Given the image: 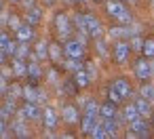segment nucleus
Masks as SVG:
<instances>
[{
    "label": "nucleus",
    "mask_w": 154,
    "mask_h": 139,
    "mask_svg": "<svg viewBox=\"0 0 154 139\" xmlns=\"http://www.w3.org/2000/svg\"><path fill=\"white\" fill-rule=\"evenodd\" d=\"M63 51H66V57H74V59H82L85 57V53H87V47H85V42L82 40H66V47H63Z\"/></svg>",
    "instance_id": "3"
},
{
    "label": "nucleus",
    "mask_w": 154,
    "mask_h": 139,
    "mask_svg": "<svg viewBox=\"0 0 154 139\" xmlns=\"http://www.w3.org/2000/svg\"><path fill=\"white\" fill-rule=\"evenodd\" d=\"M11 2H21V0H11Z\"/></svg>",
    "instance_id": "46"
},
{
    "label": "nucleus",
    "mask_w": 154,
    "mask_h": 139,
    "mask_svg": "<svg viewBox=\"0 0 154 139\" xmlns=\"http://www.w3.org/2000/svg\"><path fill=\"white\" fill-rule=\"evenodd\" d=\"M9 97H13V99H19V97H23V89L19 86V84H9Z\"/></svg>",
    "instance_id": "32"
},
{
    "label": "nucleus",
    "mask_w": 154,
    "mask_h": 139,
    "mask_svg": "<svg viewBox=\"0 0 154 139\" xmlns=\"http://www.w3.org/2000/svg\"><path fill=\"white\" fill-rule=\"evenodd\" d=\"M7 23H9V28H11V30H17V28L21 26L17 15H9V17H7Z\"/></svg>",
    "instance_id": "36"
},
{
    "label": "nucleus",
    "mask_w": 154,
    "mask_h": 139,
    "mask_svg": "<svg viewBox=\"0 0 154 139\" xmlns=\"http://www.w3.org/2000/svg\"><path fill=\"white\" fill-rule=\"evenodd\" d=\"M135 105H137V110H139L141 118H150V116H152V101H148L146 97L135 99Z\"/></svg>",
    "instance_id": "15"
},
{
    "label": "nucleus",
    "mask_w": 154,
    "mask_h": 139,
    "mask_svg": "<svg viewBox=\"0 0 154 139\" xmlns=\"http://www.w3.org/2000/svg\"><path fill=\"white\" fill-rule=\"evenodd\" d=\"M108 99H110L112 103H116V105H118V103L122 101V95H120V93H118V91L110 84V86H108Z\"/></svg>",
    "instance_id": "31"
},
{
    "label": "nucleus",
    "mask_w": 154,
    "mask_h": 139,
    "mask_svg": "<svg viewBox=\"0 0 154 139\" xmlns=\"http://www.w3.org/2000/svg\"><path fill=\"white\" fill-rule=\"evenodd\" d=\"M97 122H99V118H97L95 114H85V116L80 118V128H82V133L91 135V131L97 126Z\"/></svg>",
    "instance_id": "12"
},
{
    "label": "nucleus",
    "mask_w": 154,
    "mask_h": 139,
    "mask_svg": "<svg viewBox=\"0 0 154 139\" xmlns=\"http://www.w3.org/2000/svg\"><path fill=\"white\" fill-rule=\"evenodd\" d=\"M11 72H13L15 76H28V63H26V59L13 57V63H11Z\"/></svg>",
    "instance_id": "13"
},
{
    "label": "nucleus",
    "mask_w": 154,
    "mask_h": 139,
    "mask_svg": "<svg viewBox=\"0 0 154 139\" xmlns=\"http://www.w3.org/2000/svg\"><path fill=\"white\" fill-rule=\"evenodd\" d=\"M13 40L9 38V34H5V32H0V49H7L9 44H11Z\"/></svg>",
    "instance_id": "37"
},
{
    "label": "nucleus",
    "mask_w": 154,
    "mask_h": 139,
    "mask_svg": "<svg viewBox=\"0 0 154 139\" xmlns=\"http://www.w3.org/2000/svg\"><path fill=\"white\" fill-rule=\"evenodd\" d=\"M129 44H131V49H133V51H141V49H143V40H141L137 34H133V36H131V42H129Z\"/></svg>",
    "instance_id": "34"
},
{
    "label": "nucleus",
    "mask_w": 154,
    "mask_h": 139,
    "mask_svg": "<svg viewBox=\"0 0 154 139\" xmlns=\"http://www.w3.org/2000/svg\"><path fill=\"white\" fill-rule=\"evenodd\" d=\"M17 116H21L23 120H40L42 118V110L38 107L36 101H26L23 107L17 112Z\"/></svg>",
    "instance_id": "4"
},
{
    "label": "nucleus",
    "mask_w": 154,
    "mask_h": 139,
    "mask_svg": "<svg viewBox=\"0 0 154 139\" xmlns=\"http://www.w3.org/2000/svg\"><path fill=\"white\" fill-rule=\"evenodd\" d=\"M120 2H135V0H120Z\"/></svg>",
    "instance_id": "45"
},
{
    "label": "nucleus",
    "mask_w": 154,
    "mask_h": 139,
    "mask_svg": "<svg viewBox=\"0 0 154 139\" xmlns=\"http://www.w3.org/2000/svg\"><path fill=\"white\" fill-rule=\"evenodd\" d=\"M40 19H42V11H40L38 7H34V9H30V11H28L26 21H28L30 26H38V23H40Z\"/></svg>",
    "instance_id": "24"
},
{
    "label": "nucleus",
    "mask_w": 154,
    "mask_h": 139,
    "mask_svg": "<svg viewBox=\"0 0 154 139\" xmlns=\"http://www.w3.org/2000/svg\"><path fill=\"white\" fill-rule=\"evenodd\" d=\"M99 118H116V103H112L110 99L106 103L99 105Z\"/></svg>",
    "instance_id": "17"
},
{
    "label": "nucleus",
    "mask_w": 154,
    "mask_h": 139,
    "mask_svg": "<svg viewBox=\"0 0 154 139\" xmlns=\"http://www.w3.org/2000/svg\"><path fill=\"white\" fill-rule=\"evenodd\" d=\"M82 110H85V114H95V116H99V103L95 101V99H82Z\"/></svg>",
    "instance_id": "23"
},
{
    "label": "nucleus",
    "mask_w": 154,
    "mask_h": 139,
    "mask_svg": "<svg viewBox=\"0 0 154 139\" xmlns=\"http://www.w3.org/2000/svg\"><path fill=\"white\" fill-rule=\"evenodd\" d=\"M32 53H30V47H28V42H19L17 40V47H15V55L13 57H19V59H28Z\"/></svg>",
    "instance_id": "26"
},
{
    "label": "nucleus",
    "mask_w": 154,
    "mask_h": 139,
    "mask_svg": "<svg viewBox=\"0 0 154 139\" xmlns=\"http://www.w3.org/2000/svg\"><path fill=\"white\" fill-rule=\"evenodd\" d=\"M91 74L82 68V70H78V72H74V82L78 84V89H85V86H89L91 84Z\"/></svg>",
    "instance_id": "14"
},
{
    "label": "nucleus",
    "mask_w": 154,
    "mask_h": 139,
    "mask_svg": "<svg viewBox=\"0 0 154 139\" xmlns=\"http://www.w3.org/2000/svg\"><path fill=\"white\" fill-rule=\"evenodd\" d=\"M137 118H141V114H139L137 105H135V103H129V105H125V110H122V120H127V122H133V120H137Z\"/></svg>",
    "instance_id": "18"
},
{
    "label": "nucleus",
    "mask_w": 154,
    "mask_h": 139,
    "mask_svg": "<svg viewBox=\"0 0 154 139\" xmlns=\"http://www.w3.org/2000/svg\"><path fill=\"white\" fill-rule=\"evenodd\" d=\"M141 97H146L148 101L154 103V84H143L141 86Z\"/></svg>",
    "instance_id": "33"
},
{
    "label": "nucleus",
    "mask_w": 154,
    "mask_h": 139,
    "mask_svg": "<svg viewBox=\"0 0 154 139\" xmlns=\"http://www.w3.org/2000/svg\"><path fill=\"white\" fill-rule=\"evenodd\" d=\"M34 59H38V61H42V59H47L49 57V44L45 42V40H38L36 42V47H34V55H32Z\"/></svg>",
    "instance_id": "19"
},
{
    "label": "nucleus",
    "mask_w": 154,
    "mask_h": 139,
    "mask_svg": "<svg viewBox=\"0 0 154 139\" xmlns=\"http://www.w3.org/2000/svg\"><path fill=\"white\" fill-rule=\"evenodd\" d=\"M129 137H150V126L146 118H137L129 122Z\"/></svg>",
    "instance_id": "6"
},
{
    "label": "nucleus",
    "mask_w": 154,
    "mask_h": 139,
    "mask_svg": "<svg viewBox=\"0 0 154 139\" xmlns=\"http://www.w3.org/2000/svg\"><path fill=\"white\" fill-rule=\"evenodd\" d=\"M0 23H2V21H0Z\"/></svg>",
    "instance_id": "49"
},
{
    "label": "nucleus",
    "mask_w": 154,
    "mask_h": 139,
    "mask_svg": "<svg viewBox=\"0 0 154 139\" xmlns=\"http://www.w3.org/2000/svg\"><path fill=\"white\" fill-rule=\"evenodd\" d=\"M63 55H66V51H63L59 44H55V42H53V44H49V57H51L55 63H59V61L63 59Z\"/></svg>",
    "instance_id": "22"
},
{
    "label": "nucleus",
    "mask_w": 154,
    "mask_h": 139,
    "mask_svg": "<svg viewBox=\"0 0 154 139\" xmlns=\"http://www.w3.org/2000/svg\"><path fill=\"white\" fill-rule=\"evenodd\" d=\"M55 30L59 34L61 40H68L70 34H72V26H70V17L66 13H57L55 15Z\"/></svg>",
    "instance_id": "2"
},
{
    "label": "nucleus",
    "mask_w": 154,
    "mask_h": 139,
    "mask_svg": "<svg viewBox=\"0 0 154 139\" xmlns=\"http://www.w3.org/2000/svg\"><path fill=\"white\" fill-rule=\"evenodd\" d=\"M68 2H74V5H78V2H87V0H68Z\"/></svg>",
    "instance_id": "44"
},
{
    "label": "nucleus",
    "mask_w": 154,
    "mask_h": 139,
    "mask_svg": "<svg viewBox=\"0 0 154 139\" xmlns=\"http://www.w3.org/2000/svg\"><path fill=\"white\" fill-rule=\"evenodd\" d=\"M61 120L68 122V124H76V122L80 120L78 107H74V105H63V107H61Z\"/></svg>",
    "instance_id": "10"
},
{
    "label": "nucleus",
    "mask_w": 154,
    "mask_h": 139,
    "mask_svg": "<svg viewBox=\"0 0 154 139\" xmlns=\"http://www.w3.org/2000/svg\"><path fill=\"white\" fill-rule=\"evenodd\" d=\"M112 86H114V89H116V91L122 95V99H127V97L131 95V84H129L125 78H118V80H114V82H112Z\"/></svg>",
    "instance_id": "21"
},
{
    "label": "nucleus",
    "mask_w": 154,
    "mask_h": 139,
    "mask_svg": "<svg viewBox=\"0 0 154 139\" xmlns=\"http://www.w3.org/2000/svg\"><path fill=\"white\" fill-rule=\"evenodd\" d=\"M143 57L148 59H154V38H146L143 40V49H141Z\"/></svg>",
    "instance_id": "29"
},
{
    "label": "nucleus",
    "mask_w": 154,
    "mask_h": 139,
    "mask_svg": "<svg viewBox=\"0 0 154 139\" xmlns=\"http://www.w3.org/2000/svg\"><path fill=\"white\" fill-rule=\"evenodd\" d=\"M93 2H101V0H93Z\"/></svg>",
    "instance_id": "47"
},
{
    "label": "nucleus",
    "mask_w": 154,
    "mask_h": 139,
    "mask_svg": "<svg viewBox=\"0 0 154 139\" xmlns=\"http://www.w3.org/2000/svg\"><path fill=\"white\" fill-rule=\"evenodd\" d=\"M108 34H110L112 40H118V38H125V36H133L131 30H129V28H122V26H118V28H110Z\"/></svg>",
    "instance_id": "25"
},
{
    "label": "nucleus",
    "mask_w": 154,
    "mask_h": 139,
    "mask_svg": "<svg viewBox=\"0 0 154 139\" xmlns=\"http://www.w3.org/2000/svg\"><path fill=\"white\" fill-rule=\"evenodd\" d=\"M7 91H9V82H7L5 74H0V97H2V95H5Z\"/></svg>",
    "instance_id": "38"
},
{
    "label": "nucleus",
    "mask_w": 154,
    "mask_h": 139,
    "mask_svg": "<svg viewBox=\"0 0 154 139\" xmlns=\"http://www.w3.org/2000/svg\"><path fill=\"white\" fill-rule=\"evenodd\" d=\"M15 36H17L19 42H32V40H34V26L21 23V26L15 30Z\"/></svg>",
    "instance_id": "9"
},
{
    "label": "nucleus",
    "mask_w": 154,
    "mask_h": 139,
    "mask_svg": "<svg viewBox=\"0 0 154 139\" xmlns=\"http://www.w3.org/2000/svg\"><path fill=\"white\" fill-rule=\"evenodd\" d=\"M106 11L118 23H131V13L125 7V2H120V0H108V2H106Z\"/></svg>",
    "instance_id": "1"
},
{
    "label": "nucleus",
    "mask_w": 154,
    "mask_h": 139,
    "mask_svg": "<svg viewBox=\"0 0 154 139\" xmlns=\"http://www.w3.org/2000/svg\"><path fill=\"white\" fill-rule=\"evenodd\" d=\"M63 68H66L68 72H72V74H74V72H78V70H82L85 65L80 63V59H74V57H68V59L63 61Z\"/></svg>",
    "instance_id": "27"
},
{
    "label": "nucleus",
    "mask_w": 154,
    "mask_h": 139,
    "mask_svg": "<svg viewBox=\"0 0 154 139\" xmlns=\"http://www.w3.org/2000/svg\"><path fill=\"white\" fill-rule=\"evenodd\" d=\"M85 28H87V34L91 36V38H101V23H99V19L95 17V15H91V13H87L85 15Z\"/></svg>",
    "instance_id": "7"
},
{
    "label": "nucleus",
    "mask_w": 154,
    "mask_h": 139,
    "mask_svg": "<svg viewBox=\"0 0 154 139\" xmlns=\"http://www.w3.org/2000/svg\"><path fill=\"white\" fill-rule=\"evenodd\" d=\"M28 76H30V78H32L34 82H36V80H38L40 76H42V68H40L38 59H34V57H32V61L28 63Z\"/></svg>",
    "instance_id": "20"
},
{
    "label": "nucleus",
    "mask_w": 154,
    "mask_h": 139,
    "mask_svg": "<svg viewBox=\"0 0 154 139\" xmlns=\"http://www.w3.org/2000/svg\"><path fill=\"white\" fill-rule=\"evenodd\" d=\"M45 101H47V93L38 89V103H45Z\"/></svg>",
    "instance_id": "41"
},
{
    "label": "nucleus",
    "mask_w": 154,
    "mask_h": 139,
    "mask_svg": "<svg viewBox=\"0 0 154 139\" xmlns=\"http://www.w3.org/2000/svg\"><path fill=\"white\" fill-rule=\"evenodd\" d=\"M95 49H97V55H99V57H106V55H108L106 42H103L101 38H95Z\"/></svg>",
    "instance_id": "35"
},
{
    "label": "nucleus",
    "mask_w": 154,
    "mask_h": 139,
    "mask_svg": "<svg viewBox=\"0 0 154 139\" xmlns=\"http://www.w3.org/2000/svg\"><path fill=\"white\" fill-rule=\"evenodd\" d=\"M21 5L26 7V11H30V9H34L36 5H34V0H21Z\"/></svg>",
    "instance_id": "40"
},
{
    "label": "nucleus",
    "mask_w": 154,
    "mask_h": 139,
    "mask_svg": "<svg viewBox=\"0 0 154 139\" xmlns=\"http://www.w3.org/2000/svg\"><path fill=\"white\" fill-rule=\"evenodd\" d=\"M152 122H154V114H152Z\"/></svg>",
    "instance_id": "48"
},
{
    "label": "nucleus",
    "mask_w": 154,
    "mask_h": 139,
    "mask_svg": "<svg viewBox=\"0 0 154 139\" xmlns=\"http://www.w3.org/2000/svg\"><path fill=\"white\" fill-rule=\"evenodd\" d=\"M23 99H26V101H36V103H38V89L32 86V84H26V86H23Z\"/></svg>",
    "instance_id": "28"
},
{
    "label": "nucleus",
    "mask_w": 154,
    "mask_h": 139,
    "mask_svg": "<svg viewBox=\"0 0 154 139\" xmlns=\"http://www.w3.org/2000/svg\"><path fill=\"white\" fill-rule=\"evenodd\" d=\"M91 137H95V139H108L110 135H108V131H106V126L101 124V120L97 122V126L91 131Z\"/></svg>",
    "instance_id": "30"
},
{
    "label": "nucleus",
    "mask_w": 154,
    "mask_h": 139,
    "mask_svg": "<svg viewBox=\"0 0 154 139\" xmlns=\"http://www.w3.org/2000/svg\"><path fill=\"white\" fill-rule=\"evenodd\" d=\"M5 59H7V51L0 49V63H5Z\"/></svg>",
    "instance_id": "42"
},
{
    "label": "nucleus",
    "mask_w": 154,
    "mask_h": 139,
    "mask_svg": "<svg viewBox=\"0 0 154 139\" xmlns=\"http://www.w3.org/2000/svg\"><path fill=\"white\" fill-rule=\"evenodd\" d=\"M42 122H45V126H47V128H55V126H57V122H59L57 112H55L53 107H45V110H42Z\"/></svg>",
    "instance_id": "11"
},
{
    "label": "nucleus",
    "mask_w": 154,
    "mask_h": 139,
    "mask_svg": "<svg viewBox=\"0 0 154 139\" xmlns=\"http://www.w3.org/2000/svg\"><path fill=\"white\" fill-rule=\"evenodd\" d=\"M131 44L129 42H125V40H118L116 44H114V49H112V57H114V61L116 63H125L127 59H129V55H131Z\"/></svg>",
    "instance_id": "5"
},
{
    "label": "nucleus",
    "mask_w": 154,
    "mask_h": 139,
    "mask_svg": "<svg viewBox=\"0 0 154 139\" xmlns=\"http://www.w3.org/2000/svg\"><path fill=\"white\" fill-rule=\"evenodd\" d=\"M85 70L91 74V78H95V74H97V72H95V65H93V63H87V65H85Z\"/></svg>",
    "instance_id": "39"
},
{
    "label": "nucleus",
    "mask_w": 154,
    "mask_h": 139,
    "mask_svg": "<svg viewBox=\"0 0 154 139\" xmlns=\"http://www.w3.org/2000/svg\"><path fill=\"white\" fill-rule=\"evenodd\" d=\"M5 128H7V126H5V120L0 118V135H2V131H5Z\"/></svg>",
    "instance_id": "43"
},
{
    "label": "nucleus",
    "mask_w": 154,
    "mask_h": 139,
    "mask_svg": "<svg viewBox=\"0 0 154 139\" xmlns=\"http://www.w3.org/2000/svg\"><path fill=\"white\" fill-rule=\"evenodd\" d=\"M152 74H154V70H152V63L148 61V57L135 61V76H137L139 80H150Z\"/></svg>",
    "instance_id": "8"
},
{
    "label": "nucleus",
    "mask_w": 154,
    "mask_h": 139,
    "mask_svg": "<svg viewBox=\"0 0 154 139\" xmlns=\"http://www.w3.org/2000/svg\"><path fill=\"white\" fill-rule=\"evenodd\" d=\"M23 122H26V120H23L21 116H19L17 120H13V122H11V131H13V135H15V137H28V135H30V133H28V126H26Z\"/></svg>",
    "instance_id": "16"
}]
</instances>
